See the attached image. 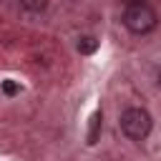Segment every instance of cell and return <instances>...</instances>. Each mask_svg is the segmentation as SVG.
Instances as JSON below:
<instances>
[{
    "label": "cell",
    "instance_id": "8992f818",
    "mask_svg": "<svg viewBox=\"0 0 161 161\" xmlns=\"http://www.w3.org/2000/svg\"><path fill=\"white\" fill-rule=\"evenodd\" d=\"M0 88H3L5 96H18V93H20V86H18L13 78H5V80L0 83Z\"/></svg>",
    "mask_w": 161,
    "mask_h": 161
},
{
    "label": "cell",
    "instance_id": "6da1fadb",
    "mask_svg": "<svg viewBox=\"0 0 161 161\" xmlns=\"http://www.w3.org/2000/svg\"><path fill=\"white\" fill-rule=\"evenodd\" d=\"M123 25H126V30H131L133 35H146V33H151V30L158 25V15H156V10H153L146 0H141V3H128L126 10H123Z\"/></svg>",
    "mask_w": 161,
    "mask_h": 161
},
{
    "label": "cell",
    "instance_id": "52a82bcc",
    "mask_svg": "<svg viewBox=\"0 0 161 161\" xmlns=\"http://www.w3.org/2000/svg\"><path fill=\"white\" fill-rule=\"evenodd\" d=\"M123 3H126V5H128V3H141V0H123Z\"/></svg>",
    "mask_w": 161,
    "mask_h": 161
},
{
    "label": "cell",
    "instance_id": "ba28073f",
    "mask_svg": "<svg viewBox=\"0 0 161 161\" xmlns=\"http://www.w3.org/2000/svg\"><path fill=\"white\" fill-rule=\"evenodd\" d=\"M158 86H161V70H158Z\"/></svg>",
    "mask_w": 161,
    "mask_h": 161
},
{
    "label": "cell",
    "instance_id": "5b68a950",
    "mask_svg": "<svg viewBox=\"0 0 161 161\" xmlns=\"http://www.w3.org/2000/svg\"><path fill=\"white\" fill-rule=\"evenodd\" d=\"M48 3H50V0H20V5H23L28 13H43V10L48 8Z\"/></svg>",
    "mask_w": 161,
    "mask_h": 161
},
{
    "label": "cell",
    "instance_id": "3957f363",
    "mask_svg": "<svg viewBox=\"0 0 161 161\" xmlns=\"http://www.w3.org/2000/svg\"><path fill=\"white\" fill-rule=\"evenodd\" d=\"M101 126H103V116H101V111H96V113L88 118V143H91V146L98 141V136H101Z\"/></svg>",
    "mask_w": 161,
    "mask_h": 161
},
{
    "label": "cell",
    "instance_id": "277c9868",
    "mask_svg": "<svg viewBox=\"0 0 161 161\" xmlns=\"http://www.w3.org/2000/svg\"><path fill=\"white\" fill-rule=\"evenodd\" d=\"M96 48H98V40H96V38H91V35H83V38L78 40V53H83V55L96 53Z\"/></svg>",
    "mask_w": 161,
    "mask_h": 161
},
{
    "label": "cell",
    "instance_id": "7a4b0ae2",
    "mask_svg": "<svg viewBox=\"0 0 161 161\" xmlns=\"http://www.w3.org/2000/svg\"><path fill=\"white\" fill-rule=\"evenodd\" d=\"M118 126H121V131H123L126 138H131V141H143V138L151 133L153 121H151V113H148L146 108L133 106V108H126V111L121 113Z\"/></svg>",
    "mask_w": 161,
    "mask_h": 161
}]
</instances>
